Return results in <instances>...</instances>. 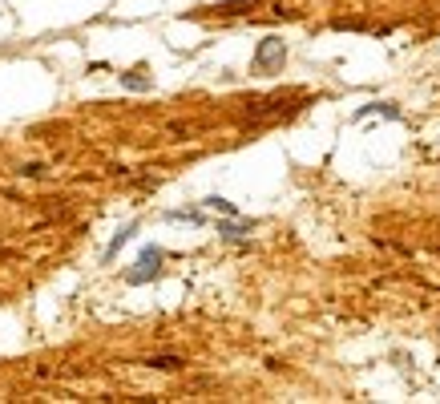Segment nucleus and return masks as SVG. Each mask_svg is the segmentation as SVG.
<instances>
[{
  "label": "nucleus",
  "mask_w": 440,
  "mask_h": 404,
  "mask_svg": "<svg viewBox=\"0 0 440 404\" xmlns=\"http://www.w3.org/2000/svg\"><path fill=\"white\" fill-rule=\"evenodd\" d=\"M255 230V223H218V235L222 239H246Z\"/></svg>",
  "instance_id": "obj_3"
},
{
  "label": "nucleus",
  "mask_w": 440,
  "mask_h": 404,
  "mask_svg": "<svg viewBox=\"0 0 440 404\" xmlns=\"http://www.w3.org/2000/svg\"><path fill=\"white\" fill-rule=\"evenodd\" d=\"M206 207H211V210H218V214H230V219L239 214V210H234V202H227V198H218V194H211V198H206Z\"/></svg>",
  "instance_id": "obj_6"
},
{
  "label": "nucleus",
  "mask_w": 440,
  "mask_h": 404,
  "mask_svg": "<svg viewBox=\"0 0 440 404\" xmlns=\"http://www.w3.org/2000/svg\"><path fill=\"white\" fill-rule=\"evenodd\" d=\"M133 230H138V226H121V230H117V235H114V242H109V251H105V259H114L117 251H121V247L130 242V235H133Z\"/></svg>",
  "instance_id": "obj_4"
},
{
  "label": "nucleus",
  "mask_w": 440,
  "mask_h": 404,
  "mask_svg": "<svg viewBox=\"0 0 440 404\" xmlns=\"http://www.w3.org/2000/svg\"><path fill=\"white\" fill-rule=\"evenodd\" d=\"M121 85H126V89H149V77H133V73H126Z\"/></svg>",
  "instance_id": "obj_8"
},
{
  "label": "nucleus",
  "mask_w": 440,
  "mask_h": 404,
  "mask_svg": "<svg viewBox=\"0 0 440 404\" xmlns=\"http://www.w3.org/2000/svg\"><path fill=\"white\" fill-rule=\"evenodd\" d=\"M158 263H162V251H158V247H146L142 259H138V267L126 271V283H146V279H154V275H158Z\"/></svg>",
  "instance_id": "obj_1"
},
{
  "label": "nucleus",
  "mask_w": 440,
  "mask_h": 404,
  "mask_svg": "<svg viewBox=\"0 0 440 404\" xmlns=\"http://www.w3.org/2000/svg\"><path fill=\"white\" fill-rule=\"evenodd\" d=\"M20 174H25V178H36V174H45V166H41V162H36V166L29 162V166H20Z\"/></svg>",
  "instance_id": "obj_9"
},
{
  "label": "nucleus",
  "mask_w": 440,
  "mask_h": 404,
  "mask_svg": "<svg viewBox=\"0 0 440 404\" xmlns=\"http://www.w3.org/2000/svg\"><path fill=\"white\" fill-rule=\"evenodd\" d=\"M364 113H384V117H400V110L396 105H384V101H375V105H368V110H359V117Z\"/></svg>",
  "instance_id": "obj_7"
},
{
  "label": "nucleus",
  "mask_w": 440,
  "mask_h": 404,
  "mask_svg": "<svg viewBox=\"0 0 440 404\" xmlns=\"http://www.w3.org/2000/svg\"><path fill=\"white\" fill-rule=\"evenodd\" d=\"M149 368H162V372H174V368H182V360L178 356H154V360H146Z\"/></svg>",
  "instance_id": "obj_5"
},
{
  "label": "nucleus",
  "mask_w": 440,
  "mask_h": 404,
  "mask_svg": "<svg viewBox=\"0 0 440 404\" xmlns=\"http://www.w3.org/2000/svg\"><path fill=\"white\" fill-rule=\"evenodd\" d=\"M283 61H287V45H283L279 37H267L259 45V53H255V65H259V69H279Z\"/></svg>",
  "instance_id": "obj_2"
}]
</instances>
